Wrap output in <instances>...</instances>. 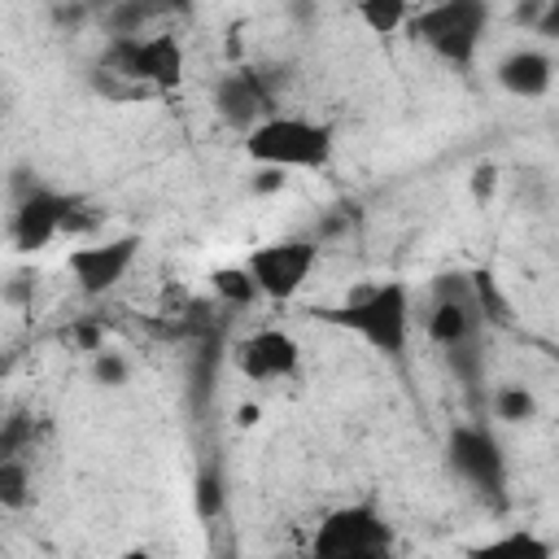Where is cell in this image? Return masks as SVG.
<instances>
[{"label":"cell","mask_w":559,"mask_h":559,"mask_svg":"<svg viewBox=\"0 0 559 559\" xmlns=\"http://www.w3.org/2000/svg\"><path fill=\"white\" fill-rule=\"evenodd\" d=\"M314 319L328 323V328L354 332L376 354L402 358L406 341H411V288L402 280H384V284L349 293L341 306H319Z\"/></svg>","instance_id":"1"},{"label":"cell","mask_w":559,"mask_h":559,"mask_svg":"<svg viewBox=\"0 0 559 559\" xmlns=\"http://www.w3.org/2000/svg\"><path fill=\"white\" fill-rule=\"evenodd\" d=\"M240 148L258 170H323L332 162L336 131L301 114H266L245 131Z\"/></svg>","instance_id":"2"},{"label":"cell","mask_w":559,"mask_h":559,"mask_svg":"<svg viewBox=\"0 0 559 559\" xmlns=\"http://www.w3.org/2000/svg\"><path fill=\"white\" fill-rule=\"evenodd\" d=\"M310 559H397V537L371 502H349L323 515L310 542Z\"/></svg>","instance_id":"3"},{"label":"cell","mask_w":559,"mask_h":559,"mask_svg":"<svg viewBox=\"0 0 559 559\" xmlns=\"http://www.w3.org/2000/svg\"><path fill=\"white\" fill-rule=\"evenodd\" d=\"M411 35L424 39L441 61L467 66L480 48V35L489 26V4L480 0H441V4H424L411 13Z\"/></svg>","instance_id":"4"},{"label":"cell","mask_w":559,"mask_h":559,"mask_svg":"<svg viewBox=\"0 0 559 559\" xmlns=\"http://www.w3.org/2000/svg\"><path fill=\"white\" fill-rule=\"evenodd\" d=\"M314 266H319V245L306 236H284V240L258 245L245 258V275L253 280L258 297H271V301L297 297Z\"/></svg>","instance_id":"5"},{"label":"cell","mask_w":559,"mask_h":559,"mask_svg":"<svg viewBox=\"0 0 559 559\" xmlns=\"http://www.w3.org/2000/svg\"><path fill=\"white\" fill-rule=\"evenodd\" d=\"M109 70L148 83V87H175L183 79V48L175 35H131L109 44Z\"/></svg>","instance_id":"6"},{"label":"cell","mask_w":559,"mask_h":559,"mask_svg":"<svg viewBox=\"0 0 559 559\" xmlns=\"http://www.w3.org/2000/svg\"><path fill=\"white\" fill-rule=\"evenodd\" d=\"M140 258V236H114V240H87L66 253V271L74 275V288L83 297H105L127 280V271Z\"/></svg>","instance_id":"7"},{"label":"cell","mask_w":559,"mask_h":559,"mask_svg":"<svg viewBox=\"0 0 559 559\" xmlns=\"http://www.w3.org/2000/svg\"><path fill=\"white\" fill-rule=\"evenodd\" d=\"M236 371L253 384H271V380H288L301 362V345L293 332L284 328H258L249 336L236 341Z\"/></svg>","instance_id":"8"},{"label":"cell","mask_w":559,"mask_h":559,"mask_svg":"<svg viewBox=\"0 0 559 559\" xmlns=\"http://www.w3.org/2000/svg\"><path fill=\"white\" fill-rule=\"evenodd\" d=\"M66 214H70V197L48 192V188L26 192V197L13 205V218H9V240H13V249L35 253V249L52 245L57 236H66Z\"/></svg>","instance_id":"9"},{"label":"cell","mask_w":559,"mask_h":559,"mask_svg":"<svg viewBox=\"0 0 559 559\" xmlns=\"http://www.w3.org/2000/svg\"><path fill=\"white\" fill-rule=\"evenodd\" d=\"M450 463L459 476H467L480 489L502 485V445L485 428H454L450 432Z\"/></svg>","instance_id":"10"},{"label":"cell","mask_w":559,"mask_h":559,"mask_svg":"<svg viewBox=\"0 0 559 559\" xmlns=\"http://www.w3.org/2000/svg\"><path fill=\"white\" fill-rule=\"evenodd\" d=\"M498 83L511 92V96H524V100H537L550 92L555 83V57L542 52V48H515L498 61Z\"/></svg>","instance_id":"11"},{"label":"cell","mask_w":559,"mask_h":559,"mask_svg":"<svg viewBox=\"0 0 559 559\" xmlns=\"http://www.w3.org/2000/svg\"><path fill=\"white\" fill-rule=\"evenodd\" d=\"M214 109L223 114V122H231V127H240V131H249V127H258L266 114V92L258 87V79L249 74V70H231V74H223L218 79V87H214Z\"/></svg>","instance_id":"12"},{"label":"cell","mask_w":559,"mask_h":559,"mask_svg":"<svg viewBox=\"0 0 559 559\" xmlns=\"http://www.w3.org/2000/svg\"><path fill=\"white\" fill-rule=\"evenodd\" d=\"M476 332H480V310H476L472 297L432 301V314H428V336H432V345L454 349V345L476 341Z\"/></svg>","instance_id":"13"},{"label":"cell","mask_w":559,"mask_h":559,"mask_svg":"<svg viewBox=\"0 0 559 559\" xmlns=\"http://www.w3.org/2000/svg\"><path fill=\"white\" fill-rule=\"evenodd\" d=\"M467 559H555V546L533 528H511V533L480 542Z\"/></svg>","instance_id":"14"},{"label":"cell","mask_w":559,"mask_h":559,"mask_svg":"<svg viewBox=\"0 0 559 559\" xmlns=\"http://www.w3.org/2000/svg\"><path fill=\"white\" fill-rule=\"evenodd\" d=\"M35 498V480H31V463L22 459H0V511H26Z\"/></svg>","instance_id":"15"},{"label":"cell","mask_w":559,"mask_h":559,"mask_svg":"<svg viewBox=\"0 0 559 559\" xmlns=\"http://www.w3.org/2000/svg\"><path fill=\"white\" fill-rule=\"evenodd\" d=\"M354 13L362 17V26H367L371 35H393V31H402V26L411 22L415 9H411L406 0H358Z\"/></svg>","instance_id":"16"},{"label":"cell","mask_w":559,"mask_h":559,"mask_svg":"<svg viewBox=\"0 0 559 559\" xmlns=\"http://www.w3.org/2000/svg\"><path fill=\"white\" fill-rule=\"evenodd\" d=\"M472 301L480 310V319H493V323H511V301L498 293V280L489 271H472Z\"/></svg>","instance_id":"17"},{"label":"cell","mask_w":559,"mask_h":559,"mask_svg":"<svg viewBox=\"0 0 559 559\" xmlns=\"http://www.w3.org/2000/svg\"><path fill=\"white\" fill-rule=\"evenodd\" d=\"M493 415H498L502 424H528V419L537 415L533 389H524V384H502V389L493 393Z\"/></svg>","instance_id":"18"},{"label":"cell","mask_w":559,"mask_h":559,"mask_svg":"<svg viewBox=\"0 0 559 559\" xmlns=\"http://www.w3.org/2000/svg\"><path fill=\"white\" fill-rule=\"evenodd\" d=\"M210 288H214L223 301H231V306H249V301L258 297V288H253V280L245 275V266H218V271L210 275Z\"/></svg>","instance_id":"19"},{"label":"cell","mask_w":559,"mask_h":559,"mask_svg":"<svg viewBox=\"0 0 559 559\" xmlns=\"http://www.w3.org/2000/svg\"><path fill=\"white\" fill-rule=\"evenodd\" d=\"M31 441V424H26V415H4V424H0V459H22V445Z\"/></svg>","instance_id":"20"},{"label":"cell","mask_w":559,"mask_h":559,"mask_svg":"<svg viewBox=\"0 0 559 559\" xmlns=\"http://www.w3.org/2000/svg\"><path fill=\"white\" fill-rule=\"evenodd\" d=\"M445 358H450V371H459L467 384H476L480 380V349H476V341H467V345H454V349H445Z\"/></svg>","instance_id":"21"},{"label":"cell","mask_w":559,"mask_h":559,"mask_svg":"<svg viewBox=\"0 0 559 559\" xmlns=\"http://www.w3.org/2000/svg\"><path fill=\"white\" fill-rule=\"evenodd\" d=\"M218 511H223V489H218V480H201V485H197V515L210 520V515H218Z\"/></svg>","instance_id":"22"},{"label":"cell","mask_w":559,"mask_h":559,"mask_svg":"<svg viewBox=\"0 0 559 559\" xmlns=\"http://www.w3.org/2000/svg\"><path fill=\"white\" fill-rule=\"evenodd\" d=\"M96 380H105V384H122L127 380V362L118 358V354H96Z\"/></svg>","instance_id":"23"},{"label":"cell","mask_w":559,"mask_h":559,"mask_svg":"<svg viewBox=\"0 0 559 559\" xmlns=\"http://www.w3.org/2000/svg\"><path fill=\"white\" fill-rule=\"evenodd\" d=\"M472 188H476V197L485 201V197L498 188V170H493V166H476V170H472Z\"/></svg>","instance_id":"24"},{"label":"cell","mask_w":559,"mask_h":559,"mask_svg":"<svg viewBox=\"0 0 559 559\" xmlns=\"http://www.w3.org/2000/svg\"><path fill=\"white\" fill-rule=\"evenodd\" d=\"M284 179H288V175H280V170H258L253 188H258V192H275V188H284Z\"/></svg>","instance_id":"25"},{"label":"cell","mask_w":559,"mask_h":559,"mask_svg":"<svg viewBox=\"0 0 559 559\" xmlns=\"http://www.w3.org/2000/svg\"><path fill=\"white\" fill-rule=\"evenodd\" d=\"M236 424L240 428H253L258 424V406H236Z\"/></svg>","instance_id":"26"},{"label":"cell","mask_w":559,"mask_h":559,"mask_svg":"<svg viewBox=\"0 0 559 559\" xmlns=\"http://www.w3.org/2000/svg\"><path fill=\"white\" fill-rule=\"evenodd\" d=\"M118 559H153V550H148V546H131V550H122Z\"/></svg>","instance_id":"27"},{"label":"cell","mask_w":559,"mask_h":559,"mask_svg":"<svg viewBox=\"0 0 559 559\" xmlns=\"http://www.w3.org/2000/svg\"><path fill=\"white\" fill-rule=\"evenodd\" d=\"M0 424H4V393H0Z\"/></svg>","instance_id":"28"}]
</instances>
